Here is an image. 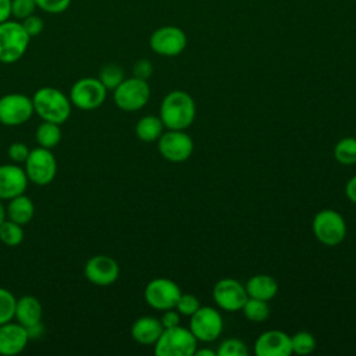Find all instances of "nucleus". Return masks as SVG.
Listing matches in <instances>:
<instances>
[{"label":"nucleus","mask_w":356,"mask_h":356,"mask_svg":"<svg viewBox=\"0 0 356 356\" xmlns=\"http://www.w3.org/2000/svg\"><path fill=\"white\" fill-rule=\"evenodd\" d=\"M159 117L165 128L185 131L196 117L195 100L184 90H172L163 99Z\"/></svg>","instance_id":"obj_1"},{"label":"nucleus","mask_w":356,"mask_h":356,"mask_svg":"<svg viewBox=\"0 0 356 356\" xmlns=\"http://www.w3.org/2000/svg\"><path fill=\"white\" fill-rule=\"evenodd\" d=\"M33 110L43 120L61 125L71 114V100L53 86L39 88L32 96Z\"/></svg>","instance_id":"obj_2"},{"label":"nucleus","mask_w":356,"mask_h":356,"mask_svg":"<svg viewBox=\"0 0 356 356\" xmlns=\"http://www.w3.org/2000/svg\"><path fill=\"white\" fill-rule=\"evenodd\" d=\"M31 36L25 32L21 21L7 19L0 24V63L13 64L24 57Z\"/></svg>","instance_id":"obj_3"},{"label":"nucleus","mask_w":356,"mask_h":356,"mask_svg":"<svg viewBox=\"0 0 356 356\" xmlns=\"http://www.w3.org/2000/svg\"><path fill=\"white\" fill-rule=\"evenodd\" d=\"M197 349V339L189 328L175 325L164 328L154 343L157 356H192Z\"/></svg>","instance_id":"obj_4"},{"label":"nucleus","mask_w":356,"mask_h":356,"mask_svg":"<svg viewBox=\"0 0 356 356\" xmlns=\"http://www.w3.org/2000/svg\"><path fill=\"white\" fill-rule=\"evenodd\" d=\"M312 229L318 242L325 246H337L345 239L346 222L338 211L324 209L314 216Z\"/></svg>","instance_id":"obj_5"},{"label":"nucleus","mask_w":356,"mask_h":356,"mask_svg":"<svg viewBox=\"0 0 356 356\" xmlns=\"http://www.w3.org/2000/svg\"><path fill=\"white\" fill-rule=\"evenodd\" d=\"M113 99L122 111H138L143 108L150 99V86L147 81L139 78H125L114 90Z\"/></svg>","instance_id":"obj_6"},{"label":"nucleus","mask_w":356,"mask_h":356,"mask_svg":"<svg viewBox=\"0 0 356 356\" xmlns=\"http://www.w3.org/2000/svg\"><path fill=\"white\" fill-rule=\"evenodd\" d=\"M24 164L28 181L39 186L50 184L57 174V161L50 149L40 146L32 149Z\"/></svg>","instance_id":"obj_7"},{"label":"nucleus","mask_w":356,"mask_h":356,"mask_svg":"<svg viewBox=\"0 0 356 356\" xmlns=\"http://www.w3.org/2000/svg\"><path fill=\"white\" fill-rule=\"evenodd\" d=\"M107 96V89L99 81V78H81L70 89V100L71 104L78 107L79 110L90 111L100 107Z\"/></svg>","instance_id":"obj_8"},{"label":"nucleus","mask_w":356,"mask_h":356,"mask_svg":"<svg viewBox=\"0 0 356 356\" xmlns=\"http://www.w3.org/2000/svg\"><path fill=\"white\" fill-rule=\"evenodd\" d=\"M224 328L220 312L211 306H200L189 320V330L197 341L211 342L217 339Z\"/></svg>","instance_id":"obj_9"},{"label":"nucleus","mask_w":356,"mask_h":356,"mask_svg":"<svg viewBox=\"0 0 356 356\" xmlns=\"http://www.w3.org/2000/svg\"><path fill=\"white\" fill-rule=\"evenodd\" d=\"M188 43L186 33L174 25H164L153 31L149 39L150 49L164 57H175L181 54Z\"/></svg>","instance_id":"obj_10"},{"label":"nucleus","mask_w":356,"mask_h":356,"mask_svg":"<svg viewBox=\"0 0 356 356\" xmlns=\"http://www.w3.org/2000/svg\"><path fill=\"white\" fill-rule=\"evenodd\" d=\"M33 113L32 97L26 95L7 93L0 97V122L6 127L22 125Z\"/></svg>","instance_id":"obj_11"},{"label":"nucleus","mask_w":356,"mask_h":356,"mask_svg":"<svg viewBox=\"0 0 356 356\" xmlns=\"http://www.w3.org/2000/svg\"><path fill=\"white\" fill-rule=\"evenodd\" d=\"M181 293L179 286L172 280L159 277L147 282L143 296L150 307L164 312L175 307Z\"/></svg>","instance_id":"obj_12"},{"label":"nucleus","mask_w":356,"mask_h":356,"mask_svg":"<svg viewBox=\"0 0 356 356\" xmlns=\"http://www.w3.org/2000/svg\"><path fill=\"white\" fill-rule=\"evenodd\" d=\"M160 154L171 163H182L188 160L193 152L192 138L181 129H168L157 139Z\"/></svg>","instance_id":"obj_13"},{"label":"nucleus","mask_w":356,"mask_h":356,"mask_svg":"<svg viewBox=\"0 0 356 356\" xmlns=\"http://www.w3.org/2000/svg\"><path fill=\"white\" fill-rule=\"evenodd\" d=\"M248 298L245 285L235 278H222L217 281L213 288V300L225 312L241 310Z\"/></svg>","instance_id":"obj_14"},{"label":"nucleus","mask_w":356,"mask_h":356,"mask_svg":"<svg viewBox=\"0 0 356 356\" xmlns=\"http://www.w3.org/2000/svg\"><path fill=\"white\" fill-rule=\"evenodd\" d=\"M83 274L89 282L99 286H107L118 280L120 266L107 254H96L86 261Z\"/></svg>","instance_id":"obj_15"},{"label":"nucleus","mask_w":356,"mask_h":356,"mask_svg":"<svg viewBox=\"0 0 356 356\" xmlns=\"http://www.w3.org/2000/svg\"><path fill=\"white\" fill-rule=\"evenodd\" d=\"M256 356H289L292 353L291 335L281 330H268L260 334L253 346Z\"/></svg>","instance_id":"obj_16"},{"label":"nucleus","mask_w":356,"mask_h":356,"mask_svg":"<svg viewBox=\"0 0 356 356\" xmlns=\"http://www.w3.org/2000/svg\"><path fill=\"white\" fill-rule=\"evenodd\" d=\"M29 331L19 323H4L0 325V355L15 356L21 353L29 341Z\"/></svg>","instance_id":"obj_17"},{"label":"nucleus","mask_w":356,"mask_h":356,"mask_svg":"<svg viewBox=\"0 0 356 356\" xmlns=\"http://www.w3.org/2000/svg\"><path fill=\"white\" fill-rule=\"evenodd\" d=\"M25 170L17 164L0 165V199L10 200L25 192L28 186Z\"/></svg>","instance_id":"obj_18"},{"label":"nucleus","mask_w":356,"mask_h":356,"mask_svg":"<svg viewBox=\"0 0 356 356\" xmlns=\"http://www.w3.org/2000/svg\"><path fill=\"white\" fill-rule=\"evenodd\" d=\"M43 316V307L38 298L32 295H24L17 299L15 303V314L14 318L17 323L26 328H32L40 324Z\"/></svg>","instance_id":"obj_19"},{"label":"nucleus","mask_w":356,"mask_h":356,"mask_svg":"<svg viewBox=\"0 0 356 356\" xmlns=\"http://www.w3.org/2000/svg\"><path fill=\"white\" fill-rule=\"evenodd\" d=\"M164 327L160 318L153 316H143L134 321L131 327V335L134 341L140 345H154L161 335Z\"/></svg>","instance_id":"obj_20"},{"label":"nucleus","mask_w":356,"mask_h":356,"mask_svg":"<svg viewBox=\"0 0 356 356\" xmlns=\"http://www.w3.org/2000/svg\"><path fill=\"white\" fill-rule=\"evenodd\" d=\"M248 296L261 300L273 299L278 292V282L268 274H256L245 285Z\"/></svg>","instance_id":"obj_21"},{"label":"nucleus","mask_w":356,"mask_h":356,"mask_svg":"<svg viewBox=\"0 0 356 356\" xmlns=\"http://www.w3.org/2000/svg\"><path fill=\"white\" fill-rule=\"evenodd\" d=\"M6 211H7L8 220L24 227L33 218L35 204L29 196H26L25 193H21V195L10 199V202L6 207Z\"/></svg>","instance_id":"obj_22"},{"label":"nucleus","mask_w":356,"mask_h":356,"mask_svg":"<svg viewBox=\"0 0 356 356\" xmlns=\"http://www.w3.org/2000/svg\"><path fill=\"white\" fill-rule=\"evenodd\" d=\"M164 129V124L157 115H145L135 125L136 136L143 142H156Z\"/></svg>","instance_id":"obj_23"},{"label":"nucleus","mask_w":356,"mask_h":356,"mask_svg":"<svg viewBox=\"0 0 356 356\" xmlns=\"http://www.w3.org/2000/svg\"><path fill=\"white\" fill-rule=\"evenodd\" d=\"M36 142L40 147L44 149H53L56 147L61 140V129L60 125L50 121H43L38 125L36 134H35Z\"/></svg>","instance_id":"obj_24"},{"label":"nucleus","mask_w":356,"mask_h":356,"mask_svg":"<svg viewBox=\"0 0 356 356\" xmlns=\"http://www.w3.org/2000/svg\"><path fill=\"white\" fill-rule=\"evenodd\" d=\"M334 157L342 165H352L356 163V138L346 136L337 142L334 147Z\"/></svg>","instance_id":"obj_25"},{"label":"nucleus","mask_w":356,"mask_h":356,"mask_svg":"<svg viewBox=\"0 0 356 356\" xmlns=\"http://www.w3.org/2000/svg\"><path fill=\"white\" fill-rule=\"evenodd\" d=\"M241 310L243 312L245 317L253 323H261L267 320L270 316V306L267 300L256 298H248Z\"/></svg>","instance_id":"obj_26"},{"label":"nucleus","mask_w":356,"mask_h":356,"mask_svg":"<svg viewBox=\"0 0 356 356\" xmlns=\"http://www.w3.org/2000/svg\"><path fill=\"white\" fill-rule=\"evenodd\" d=\"M99 81L104 85L107 90H114L125 78H124V70L114 63H108L103 65L99 71Z\"/></svg>","instance_id":"obj_27"},{"label":"nucleus","mask_w":356,"mask_h":356,"mask_svg":"<svg viewBox=\"0 0 356 356\" xmlns=\"http://www.w3.org/2000/svg\"><path fill=\"white\" fill-rule=\"evenodd\" d=\"M24 239L22 225L6 218L0 224V241L6 246H18Z\"/></svg>","instance_id":"obj_28"},{"label":"nucleus","mask_w":356,"mask_h":356,"mask_svg":"<svg viewBox=\"0 0 356 356\" xmlns=\"http://www.w3.org/2000/svg\"><path fill=\"white\" fill-rule=\"evenodd\" d=\"M292 353L309 355L316 349V338L309 331H298L291 337Z\"/></svg>","instance_id":"obj_29"},{"label":"nucleus","mask_w":356,"mask_h":356,"mask_svg":"<svg viewBox=\"0 0 356 356\" xmlns=\"http://www.w3.org/2000/svg\"><path fill=\"white\" fill-rule=\"evenodd\" d=\"M17 298L6 288H0V325L13 321Z\"/></svg>","instance_id":"obj_30"},{"label":"nucleus","mask_w":356,"mask_h":356,"mask_svg":"<svg viewBox=\"0 0 356 356\" xmlns=\"http://www.w3.org/2000/svg\"><path fill=\"white\" fill-rule=\"evenodd\" d=\"M248 352L246 343L238 338H228L222 341L217 349L218 356H246Z\"/></svg>","instance_id":"obj_31"},{"label":"nucleus","mask_w":356,"mask_h":356,"mask_svg":"<svg viewBox=\"0 0 356 356\" xmlns=\"http://www.w3.org/2000/svg\"><path fill=\"white\" fill-rule=\"evenodd\" d=\"M36 8L35 0H11V17L17 21L35 14Z\"/></svg>","instance_id":"obj_32"},{"label":"nucleus","mask_w":356,"mask_h":356,"mask_svg":"<svg viewBox=\"0 0 356 356\" xmlns=\"http://www.w3.org/2000/svg\"><path fill=\"white\" fill-rule=\"evenodd\" d=\"M200 307L199 299L192 293H181L175 309L179 312L181 316H192Z\"/></svg>","instance_id":"obj_33"},{"label":"nucleus","mask_w":356,"mask_h":356,"mask_svg":"<svg viewBox=\"0 0 356 356\" xmlns=\"http://www.w3.org/2000/svg\"><path fill=\"white\" fill-rule=\"evenodd\" d=\"M35 3L39 10L47 14H61L70 7L71 0H35Z\"/></svg>","instance_id":"obj_34"},{"label":"nucleus","mask_w":356,"mask_h":356,"mask_svg":"<svg viewBox=\"0 0 356 356\" xmlns=\"http://www.w3.org/2000/svg\"><path fill=\"white\" fill-rule=\"evenodd\" d=\"M21 24H22L25 32L31 36V39L35 38V36H38V35H40V33L43 32V29H44V21H43V18L39 17V15H36V14H32V15L24 18V19L21 21Z\"/></svg>","instance_id":"obj_35"},{"label":"nucleus","mask_w":356,"mask_h":356,"mask_svg":"<svg viewBox=\"0 0 356 356\" xmlns=\"http://www.w3.org/2000/svg\"><path fill=\"white\" fill-rule=\"evenodd\" d=\"M132 74L135 78L147 81L153 74V64L147 58H139L132 67Z\"/></svg>","instance_id":"obj_36"},{"label":"nucleus","mask_w":356,"mask_h":356,"mask_svg":"<svg viewBox=\"0 0 356 356\" xmlns=\"http://www.w3.org/2000/svg\"><path fill=\"white\" fill-rule=\"evenodd\" d=\"M31 149L24 142H14L8 147V157L14 163H24L29 154Z\"/></svg>","instance_id":"obj_37"},{"label":"nucleus","mask_w":356,"mask_h":356,"mask_svg":"<svg viewBox=\"0 0 356 356\" xmlns=\"http://www.w3.org/2000/svg\"><path fill=\"white\" fill-rule=\"evenodd\" d=\"M160 321H161L164 328H171V327L179 325L181 314H179V312L175 307L174 309H168V310H164Z\"/></svg>","instance_id":"obj_38"},{"label":"nucleus","mask_w":356,"mask_h":356,"mask_svg":"<svg viewBox=\"0 0 356 356\" xmlns=\"http://www.w3.org/2000/svg\"><path fill=\"white\" fill-rule=\"evenodd\" d=\"M345 195L352 202L356 203V175H353L345 185Z\"/></svg>","instance_id":"obj_39"},{"label":"nucleus","mask_w":356,"mask_h":356,"mask_svg":"<svg viewBox=\"0 0 356 356\" xmlns=\"http://www.w3.org/2000/svg\"><path fill=\"white\" fill-rule=\"evenodd\" d=\"M11 18V0H0V24Z\"/></svg>","instance_id":"obj_40"},{"label":"nucleus","mask_w":356,"mask_h":356,"mask_svg":"<svg viewBox=\"0 0 356 356\" xmlns=\"http://www.w3.org/2000/svg\"><path fill=\"white\" fill-rule=\"evenodd\" d=\"M193 355H196V356H216V355H217V352L203 348V349H196Z\"/></svg>","instance_id":"obj_41"},{"label":"nucleus","mask_w":356,"mask_h":356,"mask_svg":"<svg viewBox=\"0 0 356 356\" xmlns=\"http://www.w3.org/2000/svg\"><path fill=\"white\" fill-rule=\"evenodd\" d=\"M7 218V211H6V207L3 204V200L0 199V224Z\"/></svg>","instance_id":"obj_42"}]
</instances>
